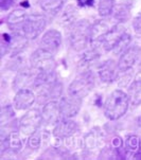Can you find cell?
Returning a JSON list of instances; mask_svg holds the SVG:
<instances>
[{
    "instance_id": "obj_7",
    "label": "cell",
    "mask_w": 141,
    "mask_h": 160,
    "mask_svg": "<svg viewBox=\"0 0 141 160\" xmlns=\"http://www.w3.org/2000/svg\"><path fill=\"white\" fill-rule=\"evenodd\" d=\"M61 106L59 102L56 100H51L48 103H46L45 106L43 107L42 117L43 122L46 125H55L58 122L61 120Z\"/></svg>"
},
{
    "instance_id": "obj_17",
    "label": "cell",
    "mask_w": 141,
    "mask_h": 160,
    "mask_svg": "<svg viewBox=\"0 0 141 160\" xmlns=\"http://www.w3.org/2000/svg\"><path fill=\"white\" fill-rule=\"evenodd\" d=\"M1 144H2V151L11 150L14 152H18L23 148V143H21L19 135L16 132H11L7 137H2Z\"/></svg>"
},
{
    "instance_id": "obj_6",
    "label": "cell",
    "mask_w": 141,
    "mask_h": 160,
    "mask_svg": "<svg viewBox=\"0 0 141 160\" xmlns=\"http://www.w3.org/2000/svg\"><path fill=\"white\" fill-rule=\"evenodd\" d=\"M43 123L42 112L38 109H30L21 117L19 120V128L23 135L30 136L38 131L40 124Z\"/></svg>"
},
{
    "instance_id": "obj_20",
    "label": "cell",
    "mask_w": 141,
    "mask_h": 160,
    "mask_svg": "<svg viewBox=\"0 0 141 160\" xmlns=\"http://www.w3.org/2000/svg\"><path fill=\"white\" fill-rule=\"evenodd\" d=\"M26 18H27L26 11L19 8V9H16L10 13L9 16L7 17V22L13 29L15 26H19V24L23 26Z\"/></svg>"
},
{
    "instance_id": "obj_27",
    "label": "cell",
    "mask_w": 141,
    "mask_h": 160,
    "mask_svg": "<svg viewBox=\"0 0 141 160\" xmlns=\"http://www.w3.org/2000/svg\"><path fill=\"white\" fill-rule=\"evenodd\" d=\"M28 145L31 150H38L42 145V134L39 132H35L34 134L30 135L28 139Z\"/></svg>"
},
{
    "instance_id": "obj_3",
    "label": "cell",
    "mask_w": 141,
    "mask_h": 160,
    "mask_svg": "<svg viewBox=\"0 0 141 160\" xmlns=\"http://www.w3.org/2000/svg\"><path fill=\"white\" fill-rule=\"evenodd\" d=\"M94 87V75L91 71H84L78 74L69 85V94L80 99L88 96Z\"/></svg>"
},
{
    "instance_id": "obj_30",
    "label": "cell",
    "mask_w": 141,
    "mask_h": 160,
    "mask_svg": "<svg viewBox=\"0 0 141 160\" xmlns=\"http://www.w3.org/2000/svg\"><path fill=\"white\" fill-rule=\"evenodd\" d=\"M13 4H14V0H0V9L2 11L11 9Z\"/></svg>"
},
{
    "instance_id": "obj_11",
    "label": "cell",
    "mask_w": 141,
    "mask_h": 160,
    "mask_svg": "<svg viewBox=\"0 0 141 160\" xmlns=\"http://www.w3.org/2000/svg\"><path fill=\"white\" fill-rule=\"evenodd\" d=\"M105 143V136L100 127H93L84 137V145L88 151H96L101 148Z\"/></svg>"
},
{
    "instance_id": "obj_19",
    "label": "cell",
    "mask_w": 141,
    "mask_h": 160,
    "mask_svg": "<svg viewBox=\"0 0 141 160\" xmlns=\"http://www.w3.org/2000/svg\"><path fill=\"white\" fill-rule=\"evenodd\" d=\"M127 96L133 106H138L141 104V80H136L131 84Z\"/></svg>"
},
{
    "instance_id": "obj_21",
    "label": "cell",
    "mask_w": 141,
    "mask_h": 160,
    "mask_svg": "<svg viewBox=\"0 0 141 160\" xmlns=\"http://www.w3.org/2000/svg\"><path fill=\"white\" fill-rule=\"evenodd\" d=\"M32 73L30 70H26V71L20 72L18 75H16V78H14V82H13V87L15 90H19V89L26 88V85L29 84V82L31 81Z\"/></svg>"
},
{
    "instance_id": "obj_10",
    "label": "cell",
    "mask_w": 141,
    "mask_h": 160,
    "mask_svg": "<svg viewBox=\"0 0 141 160\" xmlns=\"http://www.w3.org/2000/svg\"><path fill=\"white\" fill-rule=\"evenodd\" d=\"M59 106H61V112L65 118H72L77 116L82 106V99L77 98L74 96L63 97L59 101Z\"/></svg>"
},
{
    "instance_id": "obj_33",
    "label": "cell",
    "mask_w": 141,
    "mask_h": 160,
    "mask_svg": "<svg viewBox=\"0 0 141 160\" xmlns=\"http://www.w3.org/2000/svg\"><path fill=\"white\" fill-rule=\"evenodd\" d=\"M135 159H141V153H137L136 155L134 156Z\"/></svg>"
},
{
    "instance_id": "obj_13",
    "label": "cell",
    "mask_w": 141,
    "mask_h": 160,
    "mask_svg": "<svg viewBox=\"0 0 141 160\" xmlns=\"http://www.w3.org/2000/svg\"><path fill=\"white\" fill-rule=\"evenodd\" d=\"M112 27H109L105 20H98L96 21L93 26H91L90 30V42L94 45V47L102 45V42L104 40L105 36L108 33Z\"/></svg>"
},
{
    "instance_id": "obj_12",
    "label": "cell",
    "mask_w": 141,
    "mask_h": 160,
    "mask_svg": "<svg viewBox=\"0 0 141 160\" xmlns=\"http://www.w3.org/2000/svg\"><path fill=\"white\" fill-rule=\"evenodd\" d=\"M35 102V94L29 88L19 89L14 97V106L17 110L29 109Z\"/></svg>"
},
{
    "instance_id": "obj_23",
    "label": "cell",
    "mask_w": 141,
    "mask_h": 160,
    "mask_svg": "<svg viewBox=\"0 0 141 160\" xmlns=\"http://www.w3.org/2000/svg\"><path fill=\"white\" fill-rule=\"evenodd\" d=\"M115 10V0H100L98 11L101 17H107Z\"/></svg>"
},
{
    "instance_id": "obj_15",
    "label": "cell",
    "mask_w": 141,
    "mask_h": 160,
    "mask_svg": "<svg viewBox=\"0 0 141 160\" xmlns=\"http://www.w3.org/2000/svg\"><path fill=\"white\" fill-rule=\"evenodd\" d=\"M139 56V49L137 47H129L127 48L123 53L121 54L118 62V68L120 72H125L129 70L135 63L137 62Z\"/></svg>"
},
{
    "instance_id": "obj_25",
    "label": "cell",
    "mask_w": 141,
    "mask_h": 160,
    "mask_svg": "<svg viewBox=\"0 0 141 160\" xmlns=\"http://www.w3.org/2000/svg\"><path fill=\"white\" fill-rule=\"evenodd\" d=\"M131 42H132L131 34H129L127 31H125L123 33V35H122V37L120 38V40L118 42V44L116 45V47H115V49H113V51H115L116 54L124 52V51H125L126 49L128 48V46H129V44H131Z\"/></svg>"
},
{
    "instance_id": "obj_31",
    "label": "cell",
    "mask_w": 141,
    "mask_h": 160,
    "mask_svg": "<svg viewBox=\"0 0 141 160\" xmlns=\"http://www.w3.org/2000/svg\"><path fill=\"white\" fill-rule=\"evenodd\" d=\"M78 4L81 8L93 7L94 4V0H78Z\"/></svg>"
},
{
    "instance_id": "obj_4",
    "label": "cell",
    "mask_w": 141,
    "mask_h": 160,
    "mask_svg": "<svg viewBox=\"0 0 141 160\" xmlns=\"http://www.w3.org/2000/svg\"><path fill=\"white\" fill-rule=\"evenodd\" d=\"M32 69L38 72H52L56 67L55 59H54L52 53L48 52L44 49L39 48L32 53L30 58Z\"/></svg>"
},
{
    "instance_id": "obj_9",
    "label": "cell",
    "mask_w": 141,
    "mask_h": 160,
    "mask_svg": "<svg viewBox=\"0 0 141 160\" xmlns=\"http://www.w3.org/2000/svg\"><path fill=\"white\" fill-rule=\"evenodd\" d=\"M62 45V34L58 30H48L40 39V48L50 53L58 52Z\"/></svg>"
},
{
    "instance_id": "obj_1",
    "label": "cell",
    "mask_w": 141,
    "mask_h": 160,
    "mask_svg": "<svg viewBox=\"0 0 141 160\" xmlns=\"http://www.w3.org/2000/svg\"><path fill=\"white\" fill-rule=\"evenodd\" d=\"M128 96L122 90H115L107 98L104 105V113L109 120H118L124 116L128 109Z\"/></svg>"
},
{
    "instance_id": "obj_32",
    "label": "cell",
    "mask_w": 141,
    "mask_h": 160,
    "mask_svg": "<svg viewBox=\"0 0 141 160\" xmlns=\"http://www.w3.org/2000/svg\"><path fill=\"white\" fill-rule=\"evenodd\" d=\"M113 145L115 146V148H120V146L122 145V139L120 137H116L113 139Z\"/></svg>"
},
{
    "instance_id": "obj_28",
    "label": "cell",
    "mask_w": 141,
    "mask_h": 160,
    "mask_svg": "<svg viewBox=\"0 0 141 160\" xmlns=\"http://www.w3.org/2000/svg\"><path fill=\"white\" fill-rule=\"evenodd\" d=\"M15 112L11 105H5L1 109V116H0V120H1V125L3 126L7 122L11 121V119L14 117Z\"/></svg>"
},
{
    "instance_id": "obj_24",
    "label": "cell",
    "mask_w": 141,
    "mask_h": 160,
    "mask_svg": "<svg viewBox=\"0 0 141 160\" xmlns=\"http://www.w3.org/2000/svg\"><path fill=\"white\" fill-rule=\"evenodd\" d=\"M129 15H131V10H129V8L126 4H120L115 10V13H113L115 19L120 23L125 22V21L128 20Z\"/></svg>"
},
{
    "instance_id": "obj_14",
    "label": "cell",
    "mask_w": 141,
    "mask_h": 160,
    "mask_svg": "<svg viewBox=\"0 0 141 160\" xmlns=\"http://www.w3.org/2000/svg\"><path fill=\"white\" fill-rule=\"evenodd\" d=\"M120 72L118 68V64H116L113 59H107L99 68V78L104 83H113L117 80L118 73Z\"/></svg>"
},
{
    "instance_id": "obj_22",
    "label": "cell",
    "mask_w": 141,
    "mask_h": 160,
    "mask_svg": "<svg viewBox=\"0 0 141 160\" xmlns=\"http://www.w3.org/2000/svg\"><path fill=\"white\" fill-rule=\"evenodd\" d=\"M77 15H78V11L75 9L74 5H68V7L64 10L63 15H62L61 22L66 27L71 26V24L74 23Z\"/></svg>"
},
{
    "instance_id": "obj_8",
    "label": "cell",
    "mask_w": 141,
    "mask_h": 160,
    "mask_svg": "<svg viewBox=\"0 0 141 160\" xmlns=\"http://www.w3.org/2000/svg\"><path fill=\"white\" fill-rule=\"evenodd\" d=\"M78 132V124L69 118L61 119L58 123L54 125L53 136L56 139H68L72 135Z\"/></svg>"
},
{
    "instance_id": "obj_16",
    "label": "cell",
    "mask_w": 141,
    "mask_h": 160,
    "mask_svg": "<svg viewBox=\"0 0 141 160\" xmlns=\"http://www.w3.org/2000/svg\"><path fill=\"white\" fill-rule=\"evenodd\" d=\"M126 30L121 27L120 24H116L110 28V30L108 31V33L105 36L104 40L102 42V47L105 51H110L113 50L116 47V45L118 44V42L120 40L122 37V35L125 32Z\"/></svg>"
},
{
    "instance_id": "obj_26",
    "label": "cell",
    "mask_w": 141,
    "mask_h": 160,
    "mask_svg": "<svg viewBox=\"0 0 141 160\" xmlns=\"http://www.w3.org/2000/svg\"><path fill=\"white\" fill-rule=\"evenodd\" d=\"M125 148L129 152H137L140 148L139 138L136 135H128L125 140Z\"/></svg>"
},
{
    "instance_id": "obj_2",
    "label": "cell",
    "mask_w": 141,
    "mask_h": 160,
    "mask_svg": "<svg viewBox=\"0 0 141 160\" xmlns=\"http://www.w3.org/2000/svg\"><path fill=\"white\" fill-rule=\"evenodd\" d=\"M91 24L88 20L82 19L72 24L69 32V44L73 50L82 51L90 42Z\"/></svg>"
},
{
    "instance_id": "obj_29",
    "label": "cell",
    "mask_w": 141,
    "mask_h": 160,
    "mask_svg": "<svg viewBox=\"0 0 141 160\" xmlns=\"http://www.w3.org/2000/svg\"><path fill=\"white\" fill-rule=\"evenodd\" d=\"M133 27H134L135 31L138 33H141V12L136 16V18L133 21Z\"/></svg>"
},
{
    "instance_id": "obj_5",
    "label": "cell",
    "mask_w": 141,
    "mask_h": 160,
    "mask_svg": "<svg viewBox=\"0 0 141 160\" xmlns=\"http://www.w3.org/2000/svg\"><path fill=\"white\" fill-rule=\"evenodd\" d=\"M46 24L47 22L44 16L39 14H32L27 16L21 27V31L28 39H35L38 35L43 33L46 28Z\"/></svg>"
},
{
    "instance_id": "obj_18",
    "label": "cell",
    "mask_w": 141,
    "mask_h": 160,
    "mask_svg": "<svg viewBox=\"0 0 141 160\" xmlns=\"http://www.w3.org/2000/svg\"><path fill=\"white\" fill-rule=\"evenodd\" d=\"M66 0H40V8L48 15H55L62 10Z\"/></svg>"
}]
</instances>
